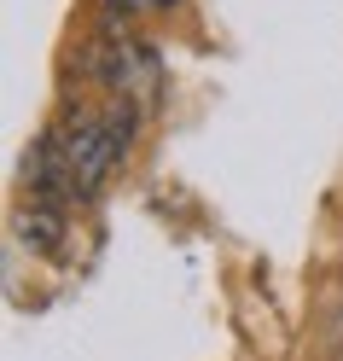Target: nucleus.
I'll return each instance as SVG.
<instances>
[{"label": "nucleus", "instance_id": "nucleus-1", "mask_svg": "<svg viewBox=\"0 0 343 361\" xmlns=\"http://www.w3.org/2000/svg\"><path fill=\"white\" fill-rule=\"evenodd\" d=\"M58 146H64V169H70V198H82V204L99 198L111 169L123 164L117 140H111V123L94 117V111H76V123L58 134Z\"/></svg>", "mask_w": 343, "mask_h": 361}, {"label": "nucleus", "instance_id": "nucleus-2", "mask_svg": "<svg viewBox=\"0 0 343 361\" xmlns=\"http://www.w3.org/2000/svg\"><path fill=\"white\" fill-rule=\"evenodd\" d=\"M99 76L111 82V94L128 99V105H151L157 99V82H163V64H157V53L146 47V41L134 35H105L99 47Z\"/></svg>", "mask_w": 343, "mask_h": 361}, {"label": "nucleus", "instance_id": "nucleus-3", "mask_svg": "<svg viewBox=\"0 0 343 361\" xmlns=\"http://www.w3.org/2000/svg\"><path fill=\"white\" fill-rule=\"evenodd\" d=\"M58 233H64V221L53 204H35L24 210V221H18V239L30 245V251H58Z\"/></svg>", "mask_w": 343, "mask_h": 361}, {"label": "nucleus", "instance_id": "nucleus-4", "mask_svg": "<svg viewBox=\"0 0 343 361\" xmlns=\"http://www.w3.org/2000/svg\"><path fill=\"white\" fill-rule=\"evenodd\" d=\"M105 6V18L117 24V18H140V12H151V0H99Z\"/></svg>", "mask_w": 343, "mask_h": 361}, {"label": "nucleus", "instance_id": "nucleus-5", "mask_svg": "<svg viewBox=\"0 0 343 361\" xmlns=\"http://www.w3.org/2000/svg\"><path fill=\"white\" fill-rule=\"evenodd\" d=\"M163 6H180V0H151V12H163Z\"/></svg>", "mask_w": 343, "mask_h": 361}]
</instances>
